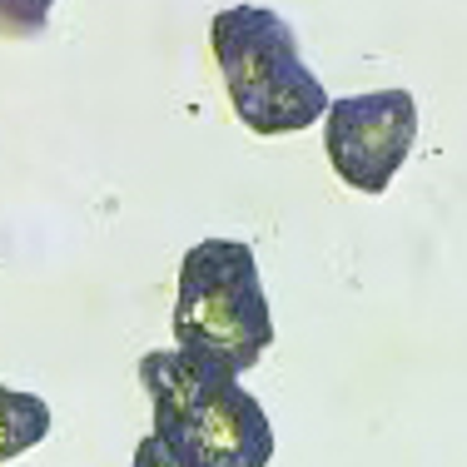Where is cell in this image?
Instances as JSON below:
<instances>
[{
    "instance_id": "obj_1",
    "label": "cell",
    "mask_w": 467,
    "mask_h": 467,
    "mask_svg": "<svg viewBox=\"0 0 467 467\" xmlns=\"http://www.w3.org/2000/svg\"><path fill=\"white\" fill-rule=\"evenodd\" d=\"M140 383L154 408V438L184 467H269L274 422L234 373L180 348L140 358Z\"/></svg>"
},
{
    "instance_id": "obj_2",
    "label": "cell",
    "mask_w": 467,
    "mask_h": 467,
    "mask_svg": "<svg viewBox=\"0 0 467 467\" xmlns=\"http://www.w3.org/2000/svg\"><path fill=\"white\" fill-rule=\"evenodd\" d=\"M214 65L224 75L229 109L244 130L274 140L298 135L328 115V90L308 70L294 26L269 5H229L209 26Z\"/></svg>"
},
{
    "instance_id": "obj_3",
    "label": "cell",
    "mask_w": 467,
    "mask_h": 467,
    "mask_svg": "<svg viewBox=\"0 0 467 467\" xmlns=\"http://www.w3.org/2000/svg\"><path fill=\"white\" fill-rule=\"evenodd\" d=\"M174 348L224 373H249L274 348V308L259 279L254 244L199 239L180 259Z\"/></svg>"
},
{
    "instance_id": "obj_4",
    "label": "cell",
    "mask_w": 467,
    "mask_h": 467,
    "mask_svg": "<svg viewBox=\"0 0 467 467\" xmlns=\"http://www.w3.org/2000/svg\"><path fill=\"white\" fill-rule=\"evenodd\" d=\"M413 144H418V99L403 85L343 95L324 115L328 164L358 194H383L408 164Z\"/></svg>"
},
{
    "instance_id": "obj_5",
    "label": "cell",
    "mask_w": 467,
    "mask_h": 467,
    "mask_svg": "<svg viewBox=\"0 0 467 467\" xmlns=\"http://www.w3.org/2000/svg\"><path fill=\"white\" fill-rule=\"evenodd\" d=\"M50 403L40 393H20V388L0 383V462L40 448L50 438Z\"/></svg>"
},
{
    "instance_id": "obj_6",
    "label": "cell",
    "mask_w": 467,
    "mask_h": 467,
    "mask_svg": "<svg viewBox=\"0 0 467 467\" xmlns=\"http://www.w3.org/2000/svg\"><path fill=\"white\" fill-rule=\"evenodd\" d=\"M55 0H0V36L10 40H36L50 26Z\"/></svg>"
},
{
    "instance_id": "obj_7",
    "label": "cell",
    "mask_w": 467,
    "mask_h": 467,
    "mask_svg": "<svg viewBox=\"0 0 467 467\" xmlns=\"http://www.w3.org/2000/svg\"><path fill=\"white\" fill-rule=\"evenodd\" d=\"M130 467H184V462L174 458V452H170V448H164V442L150 432V438H144L140 448H135V462H130Z\"/></svg>"
}]
</instances>
